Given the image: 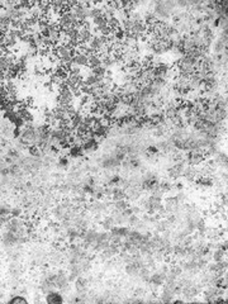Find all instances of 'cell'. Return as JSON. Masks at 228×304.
Instances as JSON below:
<instances>
[{
  "label": "cell",
  "mask_w": 228,
  "mask_h": 304,
  "mask_svg": "<svg viewBox=\"0 0 228 304\" xmlns=\"http://www.w3.org/2000/svg\"><path fill=\"white\" fill-rule=\"evenodd\" d=\"M47 302L48 303H60V302H62V298L58 294H56V293H52V294L48 295Z\"/></svg>",
  "instance_id": "1"
},
{
  "label": "cell",
  "mask_w": 228,
  "mask_h": 304,
  "mask_svg": "<svg viewBox=\"0 0 228 304\" xmlns=\"http://www.w3.org/2000/svg\"><path fill=\"white\" fill-rule=\"evenodd\" d=\"M10 302H11V303H27V300H25L24 298H22V296H17V298L11 299Z\"/></svg>",
  "instance_id": "2"
}]
</instances>
